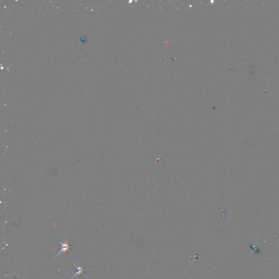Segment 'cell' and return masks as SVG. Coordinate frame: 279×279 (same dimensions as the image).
Here are the masks:
<instances>
[{"label":"cell","mask_w":279,"mask_h":279,"mask_svg":"<svg viewBox=\"0 0 279 279\" xmlns=\"http://www.w3.org/2000/svg\"><path fill=\"white\" fill-rule=\"evenodd\" d=\"M58 241L60 243L61 245V251L58 253V254L56 255V256L55 257V258L58 256L60 254H61V253H65L66 251H68L71 254V252L70 251V246L69 245V244L67 242V241H64V242H61L60 241Z\"/></svg>","instance_id":"obj_1"},{"label":"cell","mask_w":279,"mask_h":279,"mask_svg":"<svg viewBox=\"0 0 279 279\" xmlns=\"http://www.w3.org/2000/svg\"><path fill=\"white\" fill-rule=\"evenodd\" d=\"M74 266H75V267L76 268V269H77V272L75 274V275H74L73 276V277L71 278V279H73V278H74L75 276H77V275H80V274H83V275H85V274L83 273V271H85V269H84L83 268V267H81V266H77L76 265L75 263H74Z\"/></svg>","instance_id":"obj_2"}]
</instances>
